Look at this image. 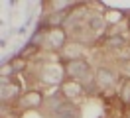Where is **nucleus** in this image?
<instances>
[{
  "label": "nucleus",
  "instance_id": "1",
  "mask_svg": "<svg viewBox=\"0 0 130 118\" xmlns=\"http://www.w3.org/2000/svg\"><path fill=\"white\" fill-rule=\"evenodd\" d=\"M67 75L71 77V81H83L85 87H87V81L89 83H95V81H91L93 79V73H91V65L85 59H71V61L67 63Z\"/></svg>",
  "mask_w": 130,
  "mask_h": 118
},
{
  "label": "nucleus",
  "instance_id": "2",
  "mask_svg": "<svg viewBox=\"0 0 130 118\" xmlns=\"http://www.w3.org/2000/svg\"><path fill=\"white\" fill-rule=\"evenodd\" d=\"M65 43H67V33H65L61 28H53V30H49L47 33V45L57 51V49H63Z\"/></svg>",
  "mask_w": 130,
  "mask_h": 118
},
{
  "label": "nucleus",
  "instance_id": "3",
  "mask_svg": "<svg viewBox=\"0 0 130 118\" xmlns=\"http://www.w3.org/2000/svg\"><path fill=\"white\" fill-rule=\"evenodd\" d=\"M114 81H116L114 73L110 69H106V67H101V69L95 73V83H97V87H101V89H108V87H112Z\"/></svg>",
  "mask_w": 130,
  "mask_h": 118
},
{
  "label": "nucleus",
  "instance_id": "4",
  "mask_svg": "<svg viewBox=\"0 0 130 118\" xmlns=\"http://www.w3.org/2000/svg\"><path fill=\"white\" fill-rule=\"evenodd\" d=\"M53 116L55 118H81V112L73 102H63L53 110Z\"/></svg>",
  "mask_w": 130,
  "mask_h": 118
},
{
  "label": "nucleus",
  "instance_id": "5",
  "mask_svg": "<svg viewBox=\"0 0 130 118\" xmlns=\"http://www.w3.org/2000/svg\"><path fill=\"white\" fill-rule=\"evenodd\" d=\"M61 79H63V69L55 67V65L45 67L43 73H41V81L47 83V85H57V83H61Z\"/></svg>",
  "mask_w": 130,
  "mask_h": 118
},
{
  "label": "nucleus",
  "instance_id": "6",
  "mask_svg": "<svg viewBox=\"0 0 130 118\" xmlns=\"http://www.w3.org/2000/svg\"><path fill=\"white\" fill-rule=\"evenodd\" d=\"M20 102H22L24 108H38L43 102V94L40 91H28L26 94H22V100Z\"/></svg>",
  "mask_w": 130,
  "mask_h": 118
},
{
  "label": "nucleus",
  "instance_id": "7",
  "mask_svg": "<svg viewBox=\"0 0 130 118\" xmlns=\"http://www.w3.org/2000/svg\"><path fill=\"white\" fill-rule=\"evenodd\" d=\"M16 96H20L18 85L16 83H8V79L2 77V100L8 102V100H12V98H16Z\"/></svg>",
  "mask_w": 130,
  "mask_h": 118
},
{
  "label": "nucleus",
  "instance_id": "8",
  "mask_svg": "<svg viewBox=\"0 0 130 118\" xmlns=\"http://www.w3.org/2000/svg\"><path fill=\"white\" fill-rule=\"evenodd\" d=\"M81 93H83V87L79 85L77 81H67V83L61 85V94H63L67 100H71V98H75V96H79Z\"/></svg>",
  "mask_w": 130,
  "mask_h": 118
},
{
  "label": "nucleus",
  "instance_id": "9",
  "mask_svg": "<svg viewBox=\"0 0 130 118\" xmlns=\"http://www.w3.org/2000/svg\"><path fill=\"white\" fill-rule=\"evenodd\" d=\"M87 28L93 31H101L105 28V18L99 14H89L87 16Z\"/></svg>",
  "mask_w": 130,
  "mask_h": 118
},
{
  "label": "nucleus",
  "instance_id": "10",
  "mask_svg": "<svg viewBox=\"0 0 130 118\" xmlns=\"http://www.w3.org/2000/svg\"><path fill=\"white\" fill-rule=\"evenodd\" d=\"M124 43H126V39L122 38V36H110V38L106 39V47H110V49H120Z\"/></svg>",
  "mask_w": 130,
  "mask_h": 118
},
{
  "label": "nucleus",
  "instance_id": "11",
  "mask_svg": "<svg viewBox=\"0 0 130 118\" xmlns=\"http://www.w3.org/2000/svg\"><path fill=\"white\" fill-rule=\"evenodd\" d=\"M120 98L124 104H130V79H126L124 85L120 87Z\"/></svg>",
  "mask_w": 130,
  "mask_h": 118
},
{
  "label": "nucleus",
  "instance_id": "12",
  "mask_svg": "<svg viewBox=\"0 0 130 118\" xmlns=\"http://www.w3.org/2000/svg\"><path fill=\"white\" fill-rule=\"evenodd\" d=\"M10 67H12L14 71H22V69H26V61H24V57H20V55H18V57H14V59L10 61Z\"/></svg>",
  "mask_w": 130,
  "mask_h": 118
},
{
  "label": "nucleus",
  "instance_id": "13",
  "mask_svg": "<svg viewBox=\"0 0 130 118\" xmlns=\"http://www.w3.org/2000/svg\"><path fill=\"white\" fill-rule=\"evenodd\" d=\"M36 51H38V45H34V43H28V45L24 47V49H22V53H20V57H28V55H34L36 53Z\"/></svg>",
  "mask_w": 130,
  "mask_h": 118
},
{
  "label": "nucleus",
  "instance_id": "14",
  "mask_svg": "<svg viewBox=\"0 0 130 118\" xmlns=\"http://www.w3.org/2000/svg\"><path fill=\"white\" fill-rule=\"evenodd\" d=\"M61 20H65V14H63V12L51 16V18H49V24H51V26H57V24H61Z\"/></svg>",
  "mask_w": 130,
  "mask_h": 118
}]
</instances>
